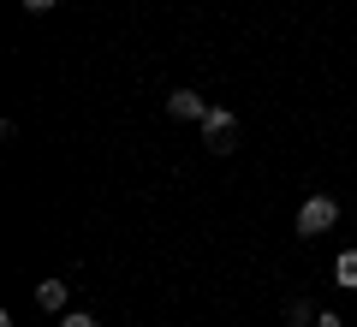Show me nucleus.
<instances>
[{"label": "nucleus", "mask_w": 357, "mask_h": 327, "mask_svg": "<svg viewBox=\"0 0 357 327\" xmlns=\"http://www.w3.org/2000/svg\"><path fill=\"white\" fill-rule=\"evenodd\" d=\"M36 303H42V310H54V315H66V280H42Z\"/></svg>", "instance_id": "4"}, {"label": "nucleus", "mask_w": 357, "mask_h": 327, "mask_svg": "<svg viewBox=\"0 0 357 327\" xmlns=\"http://www.w3.org/2000/svg\"><path fill=\"white\" fill-rule=\"evenodd\" d=\"M60 327H96V315H89V310H72V315H60Z\"/></svg>", "instance_id": "7"}, {"label": "nucleus", "mask_w": 357, "mask_h": 327, "mask_svg": "<svg viewBox=\"0 0 357 327\" xmlns=\"http://www.w3.org/2000/svg\"><path fill=\"white\" fill-rule=\"evenodd\" d=\"M316 327H345V321H340L333 310H321V315H316Z\"/></svg>", "instance_id": "9"}, {"label": "nucleus", "mask_w": 357, "mask_h": 327, "mask_svg": "<svg viewBox=\"0 0 357 327\" xmlns=\"http://www.w3.org/2000/svg\"><path fill=\"white\" fill-rule=\"evenodd\" d=\"M167 114H173V119H203L208 101L197 96V89H173V96H167Z\"/></svg>", "instance_id": "3"}, {"label": "nucleus", "mask_w": 357, "mask_h": 327, "mask_svg": "<svg viewBox=\"0 0 357 327\" xmlns=\"http://www.w3.org/2000/svg\"><path fill=\"white\" fill-rule=\"evenodd\" d=\"M286 321H292V327H310L316 315H310V303H292V310H286Z\"/></svg>", "instance_id": "6"}, {"label": "nucleus", "mask_w": 357, "mask_h": 327, "mask_svg": "<svg viewBox=\"0 0 357 327\" xmlns=\"http://www.w3.org/2000/svg\"><path fill=\"white\" fill-rule=\"evenodd\" d=\"M197 126H203V143H208L215 155H227V149H232V137H238V119H232L227 107H208Z\"/></svg>", "instance_id": "2"}, {"label": "nucleus", "mask_w": 357, "mask_h": 327, "mask_svg": "<svg viewBox=\"0 0 357 327\" xmlns=\"http://www.w3.org/2000/svg\"><path fill=\"white\" fill-rule=\"evenodd\" d=\"M333 286L357 291V250H340V256H333Z\"/></svg>", "instance_id": "5"}, {"label": "nucleus", "mask_w": 357, "mask_h": 327, "mask_svg": "<svg viewBox=\"0 0 357 327\" xmlns=\"http://www.w3.org/2000/svg\"><path fill=\"white\" fill-rule=\"evenodd\" d=\"M340 227V202L333 197H304V208H298V238H321V232H333Z\"/></svg>", "instance_id": "1"}, {"label": "nucleus", "mask_w": 357, "mask_h": 327, "mask_svg": "<svg viewBox=\"0 0 357 327\" xmlns=\"http://www.w3.org/2000/svg\"><path fill=\"white\" fill-rule=\"evenodd\" d=\"M60 0H24V13H54Z\"/></svg>", "instance_id": "8"}]
</instances>
